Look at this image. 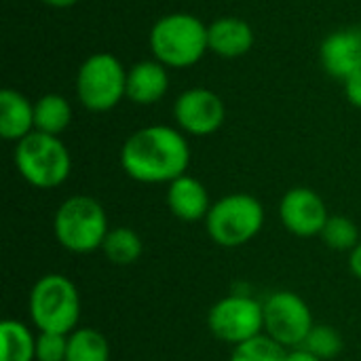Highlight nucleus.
Instances as JSON below:
<instances>
[{
	"instance_id": "1",
	"label": "nucleus",
	"mask_w": 361,
	"mask_h": 361,
	"mask_svg": "<svg viewBox=\"0 0 361 361\" xmlns=\"http://www.w3.org/2000/svg\"><path fill=\"white\" fill-rule=\"evenodd\" d=\"M188 165L190 144L178 127H142L121 148L123 171L140 184H171L188 171Z\"/></svg>"
},
{
	"instance_id": "2",
	"label": "nucleus",
	"mask_w": 361,
	"mask_h": 361,
	"mask_svg": "<svg viewBox=\"0 0 361 361\" xmlns=\"http://www.w3.org/2000/svg\"><path fill=\"white\" fill-rule=\"evenodd\" d=\"M148 44L152 57L169 70L192 68L209 51L207 23L192 13H169L154 21Z\"/></svg>"
},
{
	"instance_id": "3",
	"label": "nucleus",
	"mask_w": 361,
	"mask_h": 361,
	"mask_svg": "<svg viewBox=\"0 0 361 361\" xmlns=\"http://www.w3.org/2000/svg\"><path fill=\"white\" fill-rule=\"evenodd\" d=\"M80 311L78 288L61 273L42 275L30 290L27 313L38 332L72 334L78 328Z\"/></svg>"
},
{
	"instance_id": "4",
	"label": "nucleus",
	"mask_w": 361,
	"mask_h": 361,
	"mask_svg": "<svg viewBox=\"0 0 361 361\" xmlns=\"http://www.w3.org/2000/svg\"><path fill=\"white\" fill-rule=\"evenodd\" d=\"M110 231L104 205L89 195H72L55 212L53 233L57 243L72 254L102 250Z\"/></svg>"
},
{
	"instance_id": "5",
	"label": "nucleus",
	"mask_w": 361,
	"mask_h": 361,
	"mask_svg": "<svg viewBox=\"0 0 361 361\" xmlns=\"http://www.w3.org/2000/svg\"><path fill=\"white\" fill-rule=\"evenodd\" d=\"M19 176L34 188L49 190L61 186L72 173V154L59 135L32 131L15 144L13 152Z\"/></svg>"
},
{
	"instance_id": "6",
	"label": "nucleus",
	"mask_w": 361,
	"mask_h": 361,
	"mask_svg": "<svg viewBox=\"0 0 361 361\" xmlns=\"http://www.w3.org/2000/svg\"><path fill=\"white\" fill-rule=\"evenodd\" d=\"M264 226L262 203L247 192H231L212 203L205 218L209 239L226 250L250 243Z\"/></svg>"
},
{
	"instance_id": "7",
	"label": "nucleus",
	"mask_w": 361,
	"mask_h": 361,
	"mask_svg": "<svg viewBox=\"0 0 361 361\" xmlns=\"http://www.w3.org/2000/svg\"><path fill=\"white\" fill-rule=\"evenodd\" d=\"M127 97V70L112 53L89 55L76 72V99L89 112H108Z\"/></svg>"
},
{
	"instance_id": "8",
	"label": "nucleus",
	"mask_w": 361,
	"mask_h": 361,
	"mask_svg": "<svg viewBox=\"0 0 361 361\" xmlns=\"http://www.w3.org/2000/svg\"><path fill=\"white\" fill-rule=\"evenodd\" d=\"M207 328L214 338L237 347L264 334V305L247 294H228L209 309Z\"/></svg>"
},
{
	"instance_id": "9",
	"label": "nucleus",
	"mask_w": 361,
	"mask_h": 361,
	"mask_svg": "<svg viewBox=\"0 0 361 361\" xmlns=\"http://www.w3.org/2000/svg\"><path fill=\"white\" fill-rule=\"evenodd\" d=\"M264 305V334L283 349L302 347L313 330V313L302 296L290 290H277L262 300Z\"/></svg>"
},
{
	"instance_id": "10",
	"label": "nucleus",
	"mask_w": 361,
	"mask_h": 361,
	"mask_svg": "<svg viewBox=\"0 0 361 361\" xmlns=\"http://www.w3.org/2000/svg\"><path fill=\"white\" fill-rule=\"evenodd\" d=\"M173 118L182 133L207 137L220 131V127L224 125L226 106L216 91L205 87H192L176 97Z\"/></svg>"
},
{
	"instance_id": "11",
	"label": "nucleus",
	"mask_w": 361,
	"mask_h": 361,
	"mask_svg": "<svg viewBox=\"0 0 361 361\" xmlns=\"http://www.w3.org/2000/svg\"><path fill=\"white\" fill-rule=\"evenodd\" d=\"M328 218V205L313 188H290L279 201V220L283 228L296 237L309 239L322 235Z\"/></svg>"
},
{
	"instance_id": "12",
	"label": "nucleus",
	"mask_w": 361,
	"mask_h": 361,
	"mask_svg": "<svg viewBox=\"0 0 361 361\" xmlns=\"http://www.w3.org/2000/svg\"><path fill=\"white\" fill-rule=\"evenodd\" d=\"M322 68L334 78H349L361 68V27H341L328 34L319 47Z\"/></svg>"
},
{
	"instance_id": "13",
	"label": "nucleus",
	"mask_w": 361,
	"mask_h": 361,
	"mask_svg": "<svg viewBox=\"0 0 361 361\" xmlns=\"http://www.w3.org/2000/svg\"><path fill=\"white\" fill-rule=\"evenodd\" d=\"M254 42V27L241 17H218L207 25V44L209 51L218 57H243L252 51Z\"/></svg>"
},
{
	"instance_id": "14",
	"label": "nucleus",
	"mask_w": 361,
	"mask_h": 361,
	"mask_svg": "<svg viewBox=\"0 0 361 361\" xmlns=\"http://www.w3.org/2000/svg\"><path fill=\"white\" fill-rule=\"evenodd\" d=\"M169 91V68L161 61L142 59L127 70V99L137 106L159 104Z\"/></svg>"
},
{
	"instance_id": "15",
	"label": "nucleus",
	"mask_w": 361,
	"mask_h": 361,
	"mask_svg": "<svg viewBox=\"0 0 361 361\" xmlns=\"http://www.w3.org/2000/svg\"><path fill=\"white\" fill-rule=\"evenodd\" d=\"M169 212L182 222H199L205 220L212 207L209 192L205 184L188 173L180 176L171 184H167L165 195Z\"/></svg>"
},
{
	"instance_id": "16",
	"label": "nucleus",
	"mask_w": 361,
	"mask_h": 361,
	"mask_svg": "<svg viewBox=\"0 0 361 361\" xmlns=\"http://www.w3.org/2000/svg\"><path fill=\"white\" fill-rule=\"evenodd\" d=\"M34 127V104L15 89L0 91V135L6 142H21Z\"/></svg>"
},
{
	"instance_id": "17",
	"label": "nucleus",
	"mask_w": 361,
	"mask_h": 361,
	"mask_svg": "<svg viewBox=\"0 0 361 361\" xmlns=\"http://www.w3.org/2000/svg\"><path fill=\"white\" fill-rule=\"evenodd\" d=\"M72 123V106L59 93H44L34 104V127L40 133L61 135Z\"/></svg>"
},
{
	"instance_id": "18",
	"label": "nucleus",
	"mask_w": 361,
	"mask_h": 361,
	"mask_svg": "<svg viewBox=\"0 0 361 361\" xmlns=\"http://www.w3.org/2000/svg\"><path fill=\"white\" fill-rule=\"evenodd\" d=\"M0 361H36V336L17 319H4L0 324Z\"/></svg>"
},
{
	"instance_id": "19",
	"label": "nucleus",
	"mask_w": 361,
	"mask_h": 361,
	"mask_svg": "<svg viewBox=\"0 0 361 361\" xmlns=\"http://www.w3.org/2000/svg\"><path fill=\"white\" fill-rule=\"evenodd\" d=\"M102 252L108 258V262H112L116 267H129L142 258L144 243H142V237L133 228L114 226L108 231L104 245H102Z\"/></svg>"
},
{
	"instance_id": "20",
	"label": "nucleus",
	"mask_w": 361,
	"mask_h": 361,
	"mask_svg": "<svg viewBox=\"0 0 361 361\" xmlns=\"http://www.w3.org/2000/svg\"><path fill=\"white\" fill-rule=\"evenodd\" d=\"M66 361H110L108 338L95 328H76L68 336Z\"/></svg>"
},
{
	"instance_id": "21",
	"label": "nucleus",
	"mask_w": 361,
	"mask_h": 361,
	"mask_svg": "<svg viewBox=\"0 0 361 361\" xmlns=\"http://www.w3.org/2000/svg\"><path fill=\"white\" fill-rule=\"evenodd\" d=\"M319 237L334 252H351L361 241L357 224L347 216H330Z\"/></svg>"
},
{
	"instance_id": "22",
	"label": "nucleus",
	"mask_w": 361,
	"mask_h": 361,
	"mask_svg": "<svg viewBox=\"0 0 361 361\" xmlns=\"http://www.w3.org/2000/svg\"><path fill=\"white\" fill-rule=\"evenodd\" d=\"M286 355H288V349H283L271 336L260 334L252 341H245L233 347L228 361H286Z\"/></svg>"
},
{
	"instance_id": "23",
	"label": "nucleus",
	"mask_w": 361,
	"mask_h": 361,
	"mask_svg": "<svg viewBox=\"0 0 361 361\" xmlns=\"http://www.w3.org/2000/svg\"><path fill=\"white\" fill-rule=\"evenodd\" d=\"M302 347L313 353L315 357L324 361L334 360L343 353L345 349V343H343V336L332 328V326H326V324H315L313 330L309 332L307 341L302 343Z\"/></svg>"
},
{
	"instance_id": "24",
	"label": "nucleus",
	"mask_w": 361,
	"mask_h": 361,
	"mask_svg": "<svg viewBox=\"0 0 361 361\" xmlns=\"http://www.w3.org/2000/svg\"><path fill=\"white\" fill-rule=\"evenodd\" d=\"M68 336L55 332H38L36 336V361H66Z\"/></svg>"
},
{
	"instance_id": "25",
	"label": "nucleus",
	"mask_w": 361,
	"mask_h": 361,
	"mask_svg": "<svg viewBox=\"0 0 361 361\" xmlns=\"http://www.w3.org/2000/svg\"><path fill=\"white\" fill-rule=\"evenodd\" d=\"M343 82H345V97L349 99L351 106L361 110V68L357 72H353L349 78H345Z\"/></svg>"
},
{
	"instance_id": "26",
	"label": "nucleus",
	"mask_w": 361,
	"mask_h": 361,
	"mask_svg": "<svg viewBox=\"0 0 361 361\" xmlns=\"http://www.w3.org/2000/svg\"><path fill=\"white\" fill-rule=\"evenodd\" d=\"M349 271H351V275L355 277V279H360L361 281V241L349 252Z\"/></svg>"
},
{
	"instance_id": "27",
	"label": "nucleus",
	"mask_w": 361,
	"mask_h": 361,
	"mask_svg": "<svg viewBox=\"0 0 361 361\" xmlns=\"http://www.w3.org/2000/svg\"><path fill=\"white\" fill-rule=\"evenodd\" d=\"M286 361H324V360L315 357V355H313V353H309L305 347H296V349H290V351H288Z\"/></svg>"
},
{
	"instance_id": "28",
	"label": "nucleus",
	"mask_w": 361,
	"mask_h": 361,
	"mask_svg": "<svg viewBox=\"0 0 361 361\" xmlns=\"http://www.w3.org/2000/svg\"><path fill=\"white\" fill-rule=\"evenodd\" d=\"M40 2L47 6H53V8H70V6L78 4L80 0H40Z\"/></svg>"
}]
</instances>
